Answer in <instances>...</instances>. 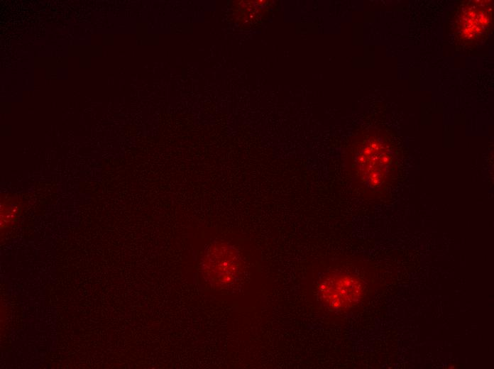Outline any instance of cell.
Masks as SVG:
<instances>
[{"label":"cell","instance_id":"cell-2","mask_svg":"<svg viewBox=\"0 0 494 369\" xmlns=\"http://www.w3.org/2000/svg\"><path fill=\"white\" fill-rule=\"evenodd\" d=\"M493 2L470 0L459 5L454 18V31L460 43L474 45L488 36L493 26Z\"/></svg>","mask_w":494,"mask_h":369},{"label":"cell","instance_id":"cell-4","mask_svg":"<svg viewBox=\"0 0 494 369\" xmlns=\"http://www.w3.org/2000/svg\"><path fill=\"white\" fill-rule=\"evenodd\" d=\"M317 293L320 301L328 308L347 309L360 302L363 294V284L356 275L332 272L320 280Z\"/></svg>","mask_w":494,"mask_h":369},{"label":"cell","instance_id":"cell-1","mask_svg":"<svg viewBox=\"0 0 494 369\" xmlns=\"http://www.w3.org/2000/svg\"><path fill=\"white\" fill-rule=\"evenodd\" d=\"M390 145L383 135L375 130L358 134L347 150V169L353 183L368 196L385 187L393 165Z\"/></svg>","mask_w":494,"mask_h":369},{"label":"cell","instance_id":"cell-3","mask_svg":"<svg viewBox=\"0 0 494 369\" xmlns=\"http://www.w3.org/2000/svg\"><path fill=\"white\" fill-rule=\"evenodd\" d=\"M243 263L239 252L225 243L212 244L206 250L202 263L204 278L218 288L229 287L241 275Z\"/></svg>","mask_w":494,"mask_h":369}]
</instances>
